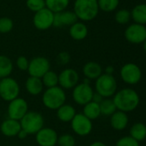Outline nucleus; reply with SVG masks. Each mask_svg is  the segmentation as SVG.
I'll return each mask as SVG.
<instances>
[{"label":"nucleus","instance_id":"obj_29","mask_svg":"<svg viewBox=\"0 0 146 146\" xmlns=\"http://www.w3.org/2000/svg\"><path fill=\"white\" fill-rule=\"evenodd\" d=\"M101 115L105 116H111L116 110V106L112 98H103L102 101L99 104Z\"/></svg>","mask_w":146,"mask_h":146},{"label":"nucleus","instance_id":"obj_32","mask_svg":"<svg viewBox=\"0 0 146 146\" xmlns=\"http://www.w3.org/2000/svg\"><path fill=\"white\" fill-rule=\"evenodd\" d=\"M26 6L30 11L36 13L46 8V3L45 0H26Z\"/></svg>","mask_w":146,"mask_h":146},{"label":"nucleus","instance_id":"obj_19","mask_svg":"<svg viewBox=\"0 0 146 146\" xmlns=\"http://www.w3.org/2000/svg\"><path fill=\"white\" fill-rule=\"evenodd\" d=\"M26 92L31 96H39L44 92V86L40 78L33 76L28 77L25 81Z\"/></svg>","mask_w":146,"mask_h":146},{"label":"nucleus","instance_id":"obj_21","mask_svg":"<svg viewBox=\"0 0 146 146\" xmlns=\"http://www.w3.org/2000/svg\"><path fill=\"white\" fill-rule=\"evenodd\" d=\"M83 74L84 77L89 80H96L103 74L102 68L96 62H88L83 67Z\"/></svg>","mask_w":146,"mask_h":146},{"label":"nucleus","instance_id":"obj_6","mask_svg":"<svg viewBox=\"0 0 146 146\" xmlns=\"http://www.w3.org/2000/svg\"><path fill=\"white\" fill-rule=\"evenodd\" d=\"M20 86L19 83L12 77L9 76L0 80V98L5 102H10L11 100L19 97Z\"/></svg>","mask_w":146,"mask_h":146},{"label":"nucleus","instance_id":"obj_34","mask_svg":"<svg viewBox=\"0 0 146 146\" xmlns=\"http://www.w3.org/2000/svg\"><path fill=\"white\" fill-rule=\"evenodd\" d=\"M57 145H59V146H75L76 139L71 134L65 133L59 136Z\"/></svg>","mask_w":146,"mask_h":146},{"label":"nucleus","instance_id":"obj_37","mask_svg":"<svg viewBox=\"0 0 146 146\" xmlns=\"http://www.w3.org/2000/svg\"><path fill=\"white\" fill-rule=\"evenodd\" d=\"M70 61H71V56L66 51H62L59 53L57 56V62L61 66L67 65L70 62Z\"/></svg>","mask_w":146,"mask_h":146},{"label":"nucleus","instance_id":"obj_23","mask_svg":"<svg viewBox=\"0 0 146 146\" xmlns=\"http://www.w3.org/2000/svg\"><path fill=\"white\" fill-rule=\"evenodd\" d=\"M83 114L90 121L96 120L100 117V115H102L99 104L95 103L93 101H90L89 103L86 104L85 105H83Z\"/></svg>","mask_w":146,"mask_h":146},{"label":"nucleus","instance_id":"obj_38","mask_svg":"<svg viewBox=\"0 0 146 146\" xmlns=\"http://www.w3.org/2000/svg\"><path fill=\"white\" fill-rule=\"evenodd\" d=\"M102 99H103V98L100 95V94H98L97 92H94V95H93V98H92V101L93 102H95V103H97V104H100L102 101Z\"/></svg>","mask_w":146,"mask_h":146},{"label":"nucleus","instance_id":"obj_15","mask_svg":"<svg viewBox=\"0 0 146 146\" xmlns=\"http://www.w3.org/2000/svg\"><path fill=\"white\" fill-rule=\"evenodd\" d=\"M59 135L51 127H42L35 134V141L39 146H56Z\"/></svg>","mask_w":146,"mask_h":146},{"label":"nucleus","instance_id":"obj_28","mask_svg":"<svg viewBox=\"0 0 146 146\" xmlns=\"http://www.w3.org/2000/svg\"><path fill=\"white\" fill-rule=\"evenodd\" d=\"M41 80L44 87L46 88L57 86H59V74L50 69L41 77Z\"/></svg>","mask_w":146,"mask_h":146},{"label":"nucleus","instance_id":"obj_8","mask_svg":"<svg viewBox=\"0 0 146 146\" xmlns=\"http://www.w3.org/2000/svg\"><path fill=\"white\" fill-rule=\"evenodd\" d=\"M71 130L75 134L80 137H85L91 133L93 130V122L83 113H77L71 121Z\"/></svg>","mask_w":146,"mask_h":146},{"label":"nucleus","instance_id":"obj_31","mask_svg":"<svg viewBox=\"0 0 146 146\" xmlns=\"http://www.w3.org/2000/svg\"><path fill=\"white\" fill-rule=\"evenodd\" d=\"M114 19L117 23H119L120 25H125V24L128 23L131 20V11H129L126 9H120L115 13Z\"/></svg>","mask_w":146,"mask_h":146},{"label":"nucleus","instance_id":"obj_1","mask_svg":"<svg viewBox=\"0 0 146 146\" xmlns=\"http://www.w3.org/2000/svg\"><path fill=\"white\" fill-rule=\"evenodd\" d=\"M112 99L117 110L125 113H129L135 110L140 103L139 93L134 89L128 87L117 91Z\"/></svg>","mask_w":146,"mask_h":146},{"label":"nucleus","instance_id":"obj_5","mask_svg":"<svg viewBox=\"0 0 146 146\" xmlns=\"http://www.w3.org/2000/svg\"><path fill=\"white\" fill-rule=\"evenodd\" d=\"M44 117L37 111H28L20 120L21 127L28 135H35L42 127H44Z\"/></svg>","mask_w":146,"mask_h":146},{"label":"nucleus","instance_id":"obj_43","mask_svg":"<svg viewBox=\"0 0 146 146\" xmlns=\"http://www.w3.org/2000/svg\"><path fill=\"white\" fill-rule=\"evenodd\" d=\"M0 80H1V79H0Z\"/></svg>","mask_w":146,"mask_h":146},{"label":"nucleus","instance_id":"obj_39","mask_svg":"<svg viewBox=\"0 0 146 146\" xmlns=\"http://www.w3.org/2000/svg\"><path fill=\"white\" fill-rule=\"evenodd\" d=\"M114 72V68L113 66H108V67H106V68H105V74L113 75Z\"/></svg>","mask_w":146,"mask_h":146},{"label":"nucleus","instance_id":"obj_9","mask_svg":"<svg viewBox=\"0 0 146 146\" xmlns=\"http://www.w3.org/2000/svg\"><path fill=\"white\" fill-rule=\"evenodd\" d=\"M120 75L124 83L133 86L137 85L141 80L142 70L137 64L128 62L121 67Z\"/></svg>","mask_w":146,"mask_h":146},{"label":"nucleus","instance_id":"obj_27","mask_svg":"<svg viewBox=\"0 0 146 146\" xmlns=\"http://www.w3.org/2000/svg\"><path fill=\"white\" fill-rule=\"evenodd\" d=\"M45 3L46 8L55 14L65 10L69 5L70 0H45Z\"/></svg>","mask_w":146,"mask_h":146},{"label":"nucleus","instance_id":"obj_33","mask_svg":"<svg viewBox=\"0 0 146 146\" xmlns=\"http://www.w3.org/2000/svg\"><path fill=\"white\" fill-rule=\"evenodd\" d=\"M14 27V22L9 17H1L0 18V33H8Z\"/></svg>","mask_w":146,"mask_h":146},{"label":"nucleus","instance_id":"obj_18","mask_svg":"<svg viewBox=\"0 0 146 146\" xmlns=\"http://www.w3.org/2000/svg\"><path fill=\"white\" fill-rule=\"evenodd\" d=\"M129 123V117L127 113L116 110L110 116V126L116 131L125 130Z\"/></svg>","mask_w":146,"mask_h":146},{"label":"nucleus","instance_id":"obj_12","mask_svg":"<svg viewBox=\"0 0 146 146\" xmlns=\"http://www.w3.org/2000/svg\"><path fill=\"white\" fill-rule=\"evenodd\" d=\"M53 19L54 13L47 8H44L34 13L33 17V24L36 29L45 31L53 26Z\"/></svg>","mask_w":146,"mask_h":146},{"label":"nucleus","instance_id":"obj_13","mask_svg":"<svg viewBox=\"0 0 146 146\" xmlns=\"http://www.w3.org/2000/svg\"><path fill=\"white\" fill-rule=\"evenodd\" d=\"M125 38L132 44H143L146 39L145 25L139 23L129 25L125 30Z\"/></svg>","mask_w":146,"mask_h":146},{"label":"nucleus","instance_id":"obj_14","mask_svg":"<svg viewBox=\"0 0 146 146\" xmlns=\"http://www.w3.org/2000/svg\"><path fill=\"white\" fill-rule=\"evenodd\" d=\"M79 74L74 69L67 68L59 74V86L64 90L73 89L79 83Z\"/></svg>","mask_w":146,"mask_h":146},{"label":"nucleus","instance_id":"obj_40","mask_svg":"<svg viewBox=\"0 0 146 146\" xmlns=\"http://www.w3.org/2000/svg\"><path fill=\"white\" fill-rule=\"evenodd\" d=\"M28 136V133H27L25 131H23L22 129L19 132V133H18V135H17V137H18L20 139H26Z\"/></svg>","mask_w":146,"mask_h":146},{"label":"nucleus","instance_id":"obj_11","mask_svg":"<svg viewBox=\"0 0 146 146\" xmlns=\"http://www.w3.org/2000/svg\"><path fill=\"white\" fill-rule=\"evenodd\" d=\"M51 64L49 60L44 56H35L29 61L28 73L29 76L40 78L50 70Z\"/></svg>","mask_w":146,"mask_h":146},{"label":"nucleus","instance_id":"obj_4","mask_svg":"<svg viewBox=\"0 0 146 146\" xmlns=\"http://www.w3.org/2000/svg\"><path fill=\"white\" fill-rule=\"evenodd\" d=\"M118 85L114 75L102 74L96 80L95 92L103 98H111L118 91Z\"/></svg>","mask_w":146,"mask_h":146},{"label":"nucleus","instance_id":"obj_26","mask_svg":"<svg viewBox=\"0 0 146 146\" xmlns=\"http://www.w3.org/2000/svg\"><path fill=\"white\" fill-rule=\"evenodd\" d=\"M14 68L13 62L9 57L0 55V79L10 76Z\"/></svg>","mask_w":146,"mask_h":146},{"label":"nucleus","instance_id":"obj_20","mask_svg":"<svg viewBox=\"0 0 146 146\" xmlns=\"http://www.w3.org/2000/svg\"><path fill=\"white\" fill-rule=\"evenodd\" d=\"M88 33H89V30L86 24L81 21H77V22L72 24L69 29V34L71 38L77 41L83 40L84 38H86Z\"/></svg>","mask_w":146,"mask_h":146},{"label":"nucleus","instance_id":"obj_17","mask_svg":"<svg viewBox=\"0 0 146 146\" xmlns=\"http://www.w3.org/2000/svg\"><path fill=\"white\" fill-rule=\"evenodd\" d=\"M22 130L20 121L7 118L0 123V132L1 133L8 138L17 137L19 132Z\"/></svg>","mask_w":146,"mask_h":146},{"label":"nucleus","instance_id":"obj_42","mask_svg":"<svg viewBox=\"0 0 146 146\" xmlns=\"http://www.w3.org/2000/svg\"><path fill=\"white\" fill-rule=\"evenodd\" d=\"M143 48H144V50H145V52L146 53V39L145 40V42L143 43Z\"/></svg>","mask_w":146,"mask_h":146},{"label":"nucleus","instance_id":"obj_22","mask_svg":"<svg viewBox=\"0 0 146 146\" xmlns=\"http://www.w3.org/2000/svg\"><path fill=\"white\" fill-rule=\"evenodd\" d=\"M76 109L72 105L68 104H65L62 106H60L58 110H56L57 118L59 119V121L64 123L71 122V120L76 115Z\"/></svg>","mask_w":146,"mask_h":146},{"label":"nucleus","instance_id":"obj_24","mask_svg":"<svg viewBox=\"0 0 146 146\" xmlns=\"http://www.w3.org/2000/svg\"><path fill=\"white\" fill-rule=\"evenodd\" d=\"M129 133V136L140 143L146 139V125L142 122H136L131 127Z\"/></svg>","mask_w":146,"mask_h":146},{"label":"nucleus","instance_id":"obj_30","mask_svg":"<svg viewBox=\"0 0 146 146\" xmlns=\"http://www.w3.org/2000/svg\"><path fill=\"white\" fill-rule=\"evenodd\" d=\"M97 3L99 9L108 13L114 11L118 8L120 0H97Z\"/></svg>","mask_w":146,"mask_h":146},{"label":"nucleus","instance_id":"obj_3","mask_svg":"<svg viewBox=\"0 0 146 146\" xmlns=\"http://www.w3.org/2000/svg\"><path fill=\"white\" fill-rule=\"evenodd\" d=\"M43 105L51 110H56L60 106L65 104L66 93L64 89L57 86L51 88H46L42 92L41 98Z\"/></svg>","mask_w":146,"mask_h":146},{"label":"nucleus","instance_id":"obj_25","mask_svg":"<svg viewBox=\"0 0 146 146\" xmlns=\"http://www.w3.org/2000/svg\"><path fill=\"white\" fill-rule=\"evenodd\" d=\"M131 18L134 21V23L145 25L146 3H140L136 5L131 11Z\"/></svg>","mask_w":146,"mask_h":146},{"label":"nucleus","instance_id":"obj_16","mask_svg":"<svg viewBox=\"0 0 146 146\" xmlns=\"http://www.w3.org/2000/svg\"><path fill=\"white\" fill-rule=\"evenodd\" d=\"M78 20L73 12V10H63L59 13L54 14L53 19V26L54 27L60 28L65 26H71Z\"/></svg>","mask_w":146,"mask_h":146},{"label":"nucleus","instance_id":"obj_44","mask_svg":"<svg viewBox=\"0 0 146 146\" xmlns=\"http://www.w3.org/2000/svg\"><path fill=\"white\" fill-rule=\"evenodd\" d=\"M0 123H1V122H0Z\"/></svg>","mask_w":146,"mask_h":146},{"label":"nucleus","instance_id":"obj_7","mask_svg":"<svg viewBox=\"0 0 146 146\" xmlns=\"http://www.w3.org/2000/svg\"><path fill=\"white\" fill-rule=\"evenodd\" d=\"M94 92L95 91L90 86V84L81 82L78 83L72 89L71 97L75 104L80 106H83L92 101Z\"/></svg>","mask_w":146,"mask_h":146},{"label":"nucleus","instance_id":"obj_35","mask_svg":"<svg viewBox=\"0 0 146 146\" xmlns=\"http://www.w3.org/2000/svg\"><path fill=\"white\" fill-rule=\"evenodd\" d=\"M115 146H140L139 142L133 139L131 136H124L120 138L116 143Z\"/></svg>","mask_w":146,"mask_h":146},{"label":"nucleus","instance_id":"obj_10","mask_svg":"<svg viewBox=\"0 0 146 146\" xmlns=\"http://www.w3.org/2000/svg\"><path fill=\"white\" fill-rule=\"evenodd\" d=\"M28 111V102L22 98H16L9 102L7 107L8 118L20 121Z\"/></svg>","mask_w":146,"mask_h":146},{"label":"nucleus","instance_id":"obj_41","mask_svg":"<svg viewBox=\"0 0 146 146\" xmlns=\"http://www.w3.org/2000/svg\"><path fill=\"white\" fill-rule=\"evenodd\" d=\"M89 146H108L105 143L102 142V141H95L93 143H91Z\"/></svg>","mask_w":146,"mask_h":146},{"label":"nucleus","instance_id":"obj_2","mask_svg":"<svg viewBox=\"0 0 146 146\" xmlns=\"http://www.w3.org/2000/svg\"><path fill=\"white\" fill-rule=\"evenodd\" d=\"M97 0H75L73 12L77 20L83 22L94 20L99 13Z\"/></svg>","mask_w":146,"mask_h":146},{"label":"nucleus","instance_id":"obj_36","mask_svg":"<svg viewBox=\"0 0 146 146\" xmlns=\"http://www.w3.org/2000/svg\"><path fill=\"white\" fill-rule=\"evenodd\" d=\"M28 64H29V61L24 56H18L15 61V65H16L17 68L21 71H27L28 68Z\"/></svg>","mask_w":146,"mask_h":146}]
</instances>
